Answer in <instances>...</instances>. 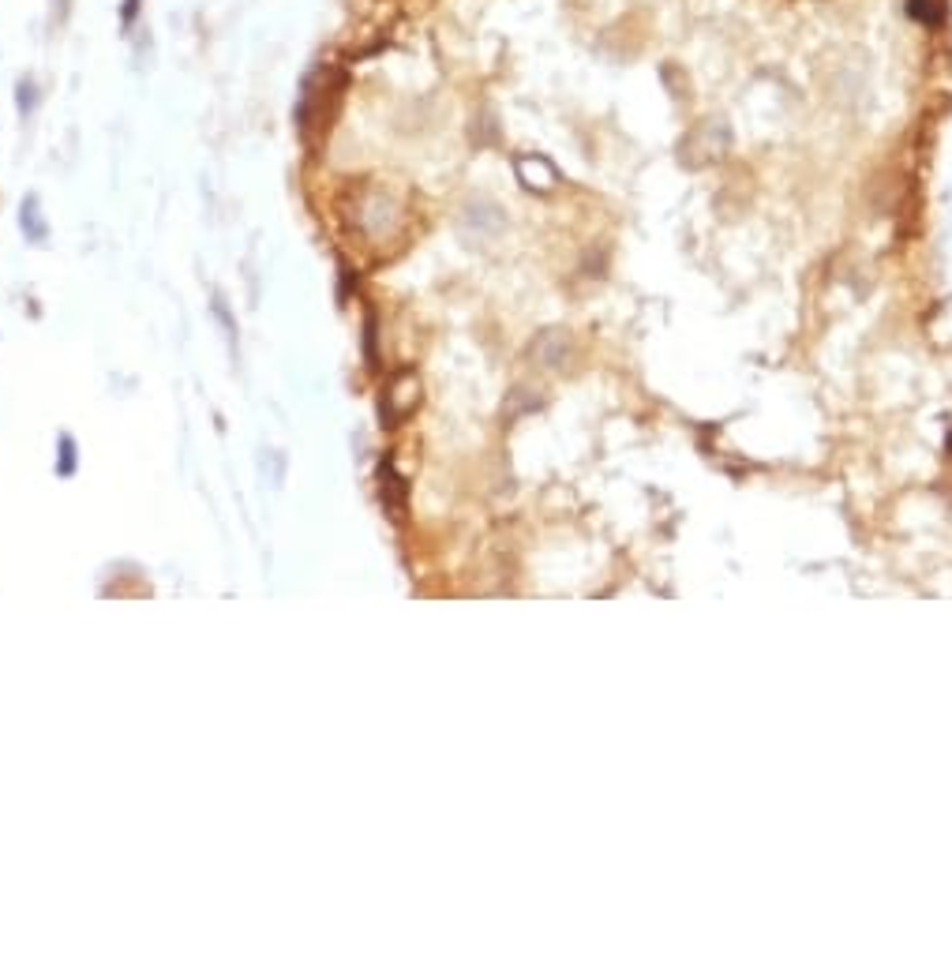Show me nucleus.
I'll list each match as a JSON object with an SVG mask.
<instances>
[{
  "instance_id": "1",
  "label": "nucleus",
  "mask_w": 952,
  "mask_h": 956,
  "mask_svg": "<svg viewBox=\"0 0 952 956\" xmlns=\"http://www.w3.org/2000/svg\"><path fill=\"white\" fill-rule=\"evenodd\" d=\"M23 229H30V237H34V240L45 237V225L38 222V203H34V199H27V203H23Z\"/></svg>"
},
{
  "instance_id": "2",
  "label": "nucleus",
  "mask_w": 952,
  "mask_h": 956,
  "mask_svg": "<svg viewBox=\"0 0 952 956\" xmlns=\"http://www.w3.org/2000/svg\"><path fill=\"white\" fill-rule=\"evenodd\" d=\"M34 94H38L34 79H19V113H30V109H34V102H38Z\"/></svg>"
}]
</instances>
